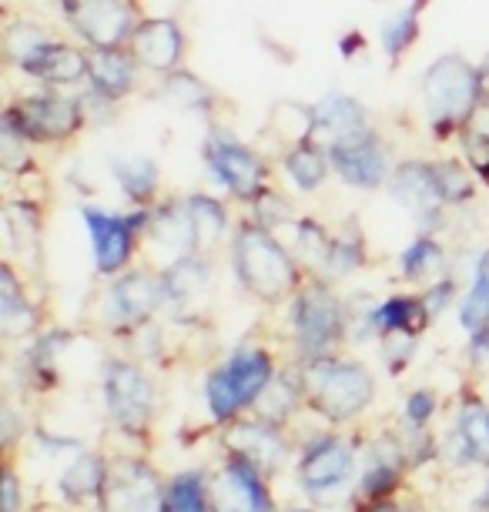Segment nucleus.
Masks as SVG:
<instances>
[{
	"label": "nucleus",
	"mask_w": 489,
	"mask_h": 512,
	"mask_svg": "<svg viewBox=\"0 0 489 512\" xmlns=\"http://www.w3.org/2000/svg\"><path fill=\"white\" fill-rule=\"evenodd\" d=\"M21 74L41 81L44 88H67V84L88 81L91 71V51H84L78 44H64V41H47L41 51H34L27 61L17 67Z\"/></svg>",
	"instance_id": "obj_21"
},
{
	"label": "nucleus",
	"mask_w": 489,
	"mask_h": 512,
	"mask_svg": "<svg viewBox=\"0 0 489 512\" xmlns=\"http://www.w3.org/2000/svg\"><path fill=\"white\" fill-rule=\"evenodd\" d=\"M469 355H473V362L489 359V325L476 328V332H469Z\"/></svg>",
	"instance_id": "obj_50"
},
{
	"label": "nucleus",
	"mask_w": 489,
	"mask_h": 512,
	"mask_svg": "<svg viewBox=\"0 0 489 512\" xmlns=\"http://www.w3.org/2000/svg\"><path fill=\"white\" fill-rule=\"evenodd\" d=\"M459 325L466 332H476V328L489 325V248L479 255V262L473 268V285L459 305Z\"/></svg>",
	"instance_id": "obj_41"
},
{
	"label": "nucleus",
	"mask_w": 489,
	"mask_h": 512,
	"mask_svg": "<svg viewBox=\"0 0 489 512\" xmlns=\"http://www.w3.org/2000/svg\"><path fill=\"white\" fill-rule=\"evenodd\" d=\"M128 51L145 71L165 77L178 71L181 57H185V31L175 17H145L134 27Z\"/></svg>",
	"instance_id": "obj_19"
},
{
	"label": "nucleus",
	"mask_w": 489,
	"mask_h": 512,
	"mask_svg": "<svg viewBox=\"0 0 489 512\" xmlns=\"http://www.w3.org/2000/svg\"><path fill=\"white\" fill-rule=\"evenodd\" d=\"M278 164H282L285 178L299 191H305V195L319 191L332 171L329 151H325V144L319 141H305V144H295V148H285L278 154Z\"/></svg>",
	"instance_id": "obj_28"
},
{
	"label": "nucleus",
	"mask_w": 489,
	"mask_h": 512,
	"mask_svg": "<svg viewBox=\"0 0 489 512\" xmlns=\"http://www.w3.org/2000/svg\"><path fill=\"white\" fill-rule=\"evenodd\" d=\"M265 134H272V141L278 148H295V144L315 141V114L312 104L302 101H275L268 111Z\"/></svg>",
	"instance_id": "obj_32"
},
{
	"label": "nucleus",
	"mask_w": 489,
	"mask_h": 512,
	"mask_svg": "<svg viewBox=\"0 0 489 512\" xmlns=\"http://www.w3.org/2000/svg\"><path fill=\"white\" fill-rule=\"evenodd\" d=\"M145 238L151 241V248L158 251V258L165 255V268L181 262V258H191V255H201V251H205L195 221H191L181 198L158 201V205L151 208V225H148Z\"/></svg>",
	"instance_id": "obj_20"
},
{
	"label": "nucleus",
	"mask_w": 489,
	"mask_h": 512,
	"mask_svg": "<svg viewBox=\"0 0 489 512\" xmlns=\"http://www.w3.org/2000/svg\"><path fill=\"white\" fill-rule=\"evenodd\" d=\"M289 512H312V509H289Z\"/></svg>",
	"instance_id": "obj_57"
},
{
	"label": "nucleus",
	"mask_w": 489,
	"mask_h": 512,
	"mask_svg": "<svg viewBox=\"0 0 489 512\" xmlns=\"http://www.w3.org/2000/svg\"><path fill=\"white\" fill-rule=\"evenodd\" d=\"M47 41H54L51 31L41 27L37 21H27V17H17L4 27V57L11 67H21L34 51H41Z\"/></svg>",
	"instance_id": "obj_42"
},
{
	"label": "nucleus",
	"mask_w": 489,
	"mask_h": 512,
	"mask_svg": "<svg viewBox=\"0 0 489 512\" xmlns=\"http://www.w3.org/2000/svg\"><path fill=\"white\" fill-rule=\"evenodd\" d=\"M312 114H315V141L319 144H332L339 138H349V134L372 128V114L366 104L342 91L322 94V101L312 104Z\"/></svg>",
	"instance_id": "obj_23"
},
{
	"label": "nucleus",
	"mask_w": 489,
	"mask_h": 512,
	"mask_svg": "<svg viewBox=\"0 0 489 512\" xmlns=\"http://www.w3.org/2000/svg\"><path fill=\"white\" fill-rule=\"evenodd\" d=\"M165 486L155 469L141 459H118L108 466V482L101 492L104 512H161Z\"/></svg>",
	"instance_id": "obj_17"
},
{
	"label": "nucleus",
	"mask_w": 489,
	"mask_h": 512,
	"mask_svg": "<svg viewBox=\"0 0 489 512\" xmlns=\"http://www.w3.org/2000/svg\"><path fill=\"white\" fill-rule=\"evenodd\" d=\"M188 208L191 221H195L201 245H218L228 235V208L225 201H218L215 195H185L181 198Z\"/></svg>",
	"instance_id": "obj_40"
},
{
	"label": "nucleus",
	"mask_w": 489,
	"mask_h": 512,
	"mask_svg": "<svg viewBox=\"0 0 489 512\" xmlns=\"http://www.w3.org/2000/svg\"><path fill=\"white\" fill-rule=\"evenodd\" d=\"M41 225V208H37L34 198H11L4 205V231L14 255L41 262Z\"/></svg>",
	"instance_id": "obj_29"
},
{
	"label": "nucleus",
	"mask_w": 489,
	"mask_h": 512,
	"mask_svg": "<svg viewBox=\"0 0 489 512\" xmlns=\"http://www.w3.org/2000/svg\"><path fill=\"white\" fill-rule=\"evenodd\" d=\"M252 221H258V225L268 228V231H275V228L289 225V221H299V218H295L292 201L285 198L282 191H272V188H268L262 198H255V201H252Z\"/></svg>",
	"instance_id": "obj_46"
},
{
	"label": "nucleus",
	"mask_w": 489,
	"mask_h": 512,
	"mask_svg": "<svg viewBox=\"0 0 489 512\" xmlns=\"http://www.w3.org/2000/svg\"><path fill=\"white\" fill-rule=\"evenodd\" d=\"M225 442H228V449H232V456L248 459L252 466L262 469L265 476L278 472L292 456V446H289V439H285L282 425L255 419V415H252V419L228 422Z\"/></svg>",
	"instance_id": "obj_18"
},
{
	"label": "nucleus",
	"mask_w": 489,
	"mask_h": 512,
	"mask_svg": "<svg viewBox=\"0 0 489 512\" xmlns=\"http://www.w3.org/2000/svg\"><path fill=\"white\" fill-rule=\"evenodd\" d=\"M232 268L238 285L268 305L285 302L305 285L299 258L275 238V231L262 228L252 218H245L232 231Z\"/></svg>",
	"instance_id": "obj_1"
},
{
	"label": "nucleus",
	"mask_w": 489,
	"mask_h": 512,
	"mask_svg": "<svg viewBox=\"0 0 489 512\" xmlns=\"http://www.w3.org/2000/svg\"><path fill=\"white\" fill-rule=\"evenodd\" d=\"M111 178L131 208H151L158 205L161 188V168L148 154H114L111 158Z\"/></svg>",
	"instance_id": "obj_25"
},
{
	"label": "nucleus",
	"mask_w": 489,
	"mask_h": 512,
	"mask_svg": "<svg viewBox=\"0 0 489 512\" xmlns=\"http://www.w3.org/2000/svg\"><path fill=\"white\" fill-rule=\"evenodd\" d=\"M201 158H205L208 178H212L215 185H222L228 195L235 201H242V205H252L255 198H262L268 191V178H272L268 161L255 148L238 141L235 134L212 131L205 138Z\"/></svg>",
	"instance_id": "obj_8"
},
{
	"label": "nucleus",
	"mask_w": 489,
	"mask_h": 512,
	"mask_svg": "<svg viewBox=\"0 0 489 512\" xmlns=\"http://www.w3.org/2000/svg\"><path fill=\"white\" fill-rule=\"evenodd\" d=\"M17 502H21V486H17V476L11 469L4 472V512H17Z\"/></svg>",
	"instance_id": "obj_51"
},
{
	"label": "nucleus",
	"mask_w": 489,
	"mask_h": 512,
	"mask_svg": "<svg viewBox=\"0 0 489 512\" xmlns=\"http://www.w3.org/2000/svg\"><path fill=\"white\" fill-rule=\"evenodd\" d=\"M275 379V359L258 345H238L228 359L208 372L205 402L215 422H235L242 412H252L258 395Z\"/></svg>",
	"instance_id": "obj_5"
},
{
	"label": "nucleus",
	"mask_w": 489,
	"mask_h": 512,
	"mask_svg": "<svg viewBox=\"0 0 489 512\" xmlns=\"http://www.w3.org/2000/svg\"><path fill=\"white\" fill-rule=\"evenodd\" d=\"M433 168H436V185H439V195L446 201V208H463L476 198L473 171H469L463 161L436 158Z\"/></svg>",
	"instance_id": "obj_43"
},
{
	"label": "nucleus",
	"mask_w": 489,
	"mask_h": 512,
	"mask_svg": "<svg viewBox=\"0 0 489 512\" xmlns=\"http://www.w3.org/2000/svg\"><path fill=\"white\" fill-rule=\"evenodd\" d=\"M212 512H275L268 476L242 456H232L208 479Z\"/></svg>",
	"instance_id": "obj_16"
},
{
	"label": "nucleus",
	"mask_w": 489,
	"mask_h": 512,
	"mask_svg": "<svg viewBox=\"0 0 489 512\" xmlns=\"http://www.w3.org/2000/svg\"><path fill=\"white\" fill-rule=\"evenodd\" d=\"M429 325H433V315H429L423 295H392L386 302L366 308V325H362L359 338H369V335L382 338V335H396V332L423 335Z\"/></svg>",
	"instance_id": "obj_22"
},
{
	"label": "nucleus",
	"mask_w": 489,
	"mask_h": 512,
	"mask_svg": "<svg viewBox=\"0 0 489 512\" xmlns=\"http://www.w3.org/2000/svg\"><path fill=\"white\" fill-rule=\"evenodd\" d=\"M476 506H479V509H489V489H486V499H479Z\"/></svg>",
	"instance_id": "obj_56"
},
{
	"label": "nucleus",
	"mask_w": 489,
	"mask_h": 512,
	"mask_svg": "<svg viewBox=\"0 0 489 512\" xmlns=\"http://www.w3.org/2000/svg\"><path fill=\"white\" fill-rule=\"evenodd\" d=\"M386 191L399 208H406L409 215L419 221V228H423L426 235H433V231L446 225L449 208L443 195H439L433 161H423V158L399 161L396 168H392Z\"/></svg>",
	"instance_id": "obj_14"
},
{
	"label": "nucleus",
	"mask_w": 489,
	"mask_h": 512,
	"mask_svg": "<svg viewBox=\"0 0 489 512\" xmlns=\"http://www.w3.org/2000/svg\"><path fill=\"white\" fill-rule=\"evenodd\" d=\"M349 318V308L329 282H322V278L305 282L289 305V325L299 359L312 362L332 355L342 345V338L349 335Z\"/></svg>",
	"instance_id": "obj_4"
},
{
	"label": "nucleus",
	"mask_w": 489,
	"mask_h": 512,
	"mask_svg": "<svg viewBox=\"0 0 489 512\" xmlns=\"http://www.w3.org/2000/svg\"><path fill=\"white\" fill-rule=\"evenodd\" d=\"M419 94H423V108L436 138H453V134H463L469 114L476 111L486 91L479 81V67L469 64L463 54H439L426 67Z\"/></svg>",
	"instance_id": "obj_3"
},
{
	"label": "nucleus",
	"mask_w": 489,
	"mask_h": 512,
	"mask_svg": "<svg viewBox=\"0 0 489 512\" xmlns=\"http://www.w3.org/2000/svg\"><path fill=\"white\" fill-rule=\"evenodd\" d=\"M463 134H466V138H476V141H486L489 144V94H483V98H479L476 111L469 114Z\"/></svg>",
	"instance_id": "obj_49"
},
{
	"label": "nucleus",
	"mask_w": 489,
	"mask_h": 512,
	"mask_svg": "<svg viewBox=\"0 0 489 512\" xmlns=\"http://www.w3.org/2000/svg\"><path fill=\"white\" fill-rule=\"evenodd\" d=\"M429 0H406L399 11H392L386 21H382L379 31V47L386 54V61L396 67L402 57H406L419 41V31H423V11Z\"/></svg>",
	"instance_id": "obj_27"
},
{
	"label": "nucleus",
	"mask_w": 489,
	"mask_h": 512,
	"mask_svg": "<svg viewBox=\"0 0 489 512\" xmlns=\"http://www.w3.org/2000/svg\"><path fill=\"white\" fill-rule=\"evenodd\" d=\"M0 328L7 338H24L37 328V308L27 302V292L14 265H0Z\"/></svg>",
	"instance_id": "obj_30"
},
{
	"label": "nucleus",
	"mask_w": 489,
	"mask_h": 512,
	"mask_svg": "<svg viewBox=\"0 0 489 512\" xmlns=\"http://www.w3.org/2000/svg\"><path fill=\"white\" fill-rule=\"evenodd\" d=\"M299 402H305V385H302V365L299 369H285L275 372V379L268 382V389L258 395V402L252 405L255 419H265L272 425H285L289 415H295Z\"/></svg>",
	"instance_id": "obj_31"
},
{
	"label": "nucleus",
	"mask_w": 489,
	"mask_h": 512,
	"mask_svg": "<svg viewBox=\"0 0 489 512\" xmlns=\"http://www.w3.org/2000/svg\"><path fill=\"white\" fill-rule=\"evenodd\" d=\"M67 342H71V335H67V332H47V335L37 338L31 349H27V355H24L27 372H31V379L41 385V389H47V385L54 382L57 359H61Z\"/></svg>",
	"instance_id": "obj_44"
},
{
	"label": "nucleus",
	"mask_w": 489,
	"mask_h": 512,
	"mask_svg": "<svg viewBox=\"0 0 489 512\" xmlns=\"http://www.w3.org/2000/svg\"><path fill=\"white\" fill-rule=\"evenodd\" d=\"M158 94L168 104H175L178 111H188V114H212L218 108V94L212 84H205L191 71H181V67L161 77Z\"/></svg>",
	"instance_id": "obj_33"
},
{
	"label": "nucleus",
	"mask_w": 489,
	"mask_h": 512,
	"mask_svg": "<svg viewBox=\"0 0 489 512\" xmlns=\"http://www.w3.org/2000/svg\"><path fill=\"white\" fill-rule=\"evenodd\" d=\"M11 108L21 118V128L34 144H64L84 128L81 98H67L57 88H41L34 94L11 101Z\"/></svg>",
	"instance_id": "obj_13"
},
{
	"label": "nucleus",
	"mask_w": 489,
	"mask_h": 512,
	"mask_svg": "<svg viewBox=\"0 0 489 512\" xmlns=\"http://www.w3.org/2000/svg\"><path fill=\"white\" fill-rule=\"evenodd\" d=\"M406 452L402 446H396L392 439H376L372 442V462L369 469L362 472L359 479V492L366 502H382L389 499L392 492L399 489L402 472H406Z\"/></svg>",
	"instance_id": "obj_26"
},
{
	"label": "nucleus",
	"mask_w": 489,
	"mask_h": 512,
	"mask_svg": "<svg viewBox=\"0 0 489 512\" xmlns=\"http://www.w3.org/2000/svg\"><path fill=\"white\" fill-rule=\"evenodd\" d=\"M456 442L469 462L489 466V405L476 395H466L456 415Z\"/></svg>",
	"instance_id": "obj_34"
},
{
	"label": "nucleus",
	"mask_w": 489,
	"mask_h": 512,
	"mask_svg": "<svg viewBox=\"0 0 489 512\" xmlns=\"http://www.w3.org/2000/svg\"><path fill=\"white\" fill-rule=\"evenodd\" d=\"M332 161V171L339 175L349 188L359 191H376L389 185L392 175V154L389 144L382 141V134L376 128L349 134L332 144H325Z\"/></svg>",
	"instance_id": "obj_12"
},
{
	"label": "nucleus",
	"mask_w": 489,
	"mask_h": 512,
	"mask_svg": "<svg viewBox=\"0 0 489 512\" xmlns=\"http://www.w3.org/2000/svg\"><path fill=\"white\" fill-rule=\"evenodd\" d=\"M151 208H134V211H124V215L121 211L98 208V205L78 208L84 228H88V238H91L94 272L101 278H114V275L128 272L134 248H138V241L148 235Z\"/></svg>",
	"instance_id": "obj_6"
},
{
	"label": "nucleus",
	"mask_w": 489,
	"mask_h": 512,
	"mask_svg": "<svg viewBox=\"0 0 489 512\" xmlns=\"http://www.w3.org/2000/svg\"><path fill=\"white\" fill-rule=\"evenodd\" d=\"M329 245H332V235L322 221H315V218L295 221V248H299V255L305 262H312L319 272H322L325 258H329Z\"/></svg>",
	"instance_id": "obj_45"
},
{
	"label": "nucleus",
	"mask_w": 489,
	"mask_h": 512,
	"mask_svg": "<svg viewBox=\"0 0 489 512\" xmlns=\"http://www.w3.org/2000/svg\"><path fill=\"white\" fill-rule=\"evenodd\" d=\"M161 512H212V496H208L205 472L188 469L165 482V499Z\"/></svg>",
	"instance_id": "obj_38"
},
{
	"label": "nucleus",
	"mask_w": 489,
	"mask_h": 512,
	"mask_svg": "<svg viewBox=\"0 0 489 512\" xmlns=\"http://www.w3.org/2000/svg\"><path fill=\"white\" fill-rule=\"evenodd\" d=\"M399 275L416 285H433L436 278L446 275V251L433 235H419L409 248L399 255Z\"/></svg>",
	"instance_id": "obj_35"
},
{
	"label": "nucleus",
	"mask_w": 489,
	"mask_h": 512,
	"mask_svg": "<svg viewBox=\"0 0 489 512\" xmlns=\"http://www.w3.org/2000/svg\"><path fill=\"white\" fill-rule=\"evenodd\" d=\"M356 482V449L339 436H319L299 456V486L312 502H339Z\"/></svg>",
	"instance_id": "obj_10"
},
{
	"label": "nucleus",
	"mask_w": 489,
	"mask_h": 512,
	"mask_svg": "<svg viewBox=\"0 0 489 512\" xmlns=\"http://www.w3.org/2000/svg\"><path fill=\"white\" fill-rule=\"evenodd\" d=\"M436 392L433 389H416L406 395V405H402V419H406L409 429H429V422H433L436 415Z\"/></svg>",
	"instance_id": "obj_47"
},
{
	"label": "nucleus",
	"mask_w": 489,
	"mask_h": 512,
	"mask_svg": "<svg viewBox=\"0 0 489 512\" xmlns=\"http://www.w3.org/2000/svg\"><path fill=\"white\" fill-rule=\"evenodd\" d=\"M359 51H366V37H362L359 31H349V34H342V41H339V54L342 57H356Z\"/></svg>",
	"instance_id": "obj_52"
},
{
	"label": "nucleus",
	"mask_w": 489,
	"mask_h": 512,
	"mask_svg": "<svg viewBox=\"0 0 489 512\" xmlns=\"http://www.w3.org/2000/svg\"><path fill=\"white\" fill-rule=\"evenodd\" d=\"M104 482H108V466H104L101 456H81L74 459V466L64 469L61 476V492L71 502H84V499H94L104 492Z\"/></svg>",
	"instance_id": "obj_39"
},
{
	"label": "nucleus",
	"mask_w": 489,
	"mask_h": 512,
	"mask_svg": "<svg viewBox=\"0 0 489 512\" xmlns=\"http://www.w3.org/2000/svg\"><path fill=\"white\" fill-rule=\"evenodd\" d=\"M31 138H27V131L21 128V118H17V111L7 104L4 111H0V168L7 171V175L21 178L31 171Z\"/></svg>",
	"instance_id": "obj_37"
},
{
	"label": "nucleus",
	"mask_w": 489,
	"mask_h": 512,
	"mask_svg": "<svg viewBox=\"0 0 489 512\" xmlns=\"http://www.w3.org/2000/svg\"><path fill=\"white\" fill-rule=\"evenodd\" d=\"M158 278H161V308H168L181 322H195L198 315H205L212 308L215 275H212V262L205 255L181 258V262L161 268Z\"/></svg>",
	"instance_id": "obj_15"
},
{
	"label": "nucleus",
	"mask_w": 489,
	"mask_h": 512,
	"mask_svg": "<svg viewBox=\"0 0 489 512\" xmlns=\"http://www.w3.org/2000/svg\"><path fill=\"white\" fill-rule=\"evenodd\" d=\"M138 61L128 47H111V51H91V71L88 88H94L101 98L121 104L138 88Z\"/></svg>",
	"instance_id": "obj_24"
},
{
	"label": "nucleus",
	"mask_w": 489,
	"mask_h": 512,
	"mask_svg": "<svg viewBox=\"0 0 489 512\" xmlns=\"http://www.w3.org/2000/svg\"><path fill=\"white\" fill-rule=\"evenodd\" d=\"M362 262H366V235H362L359 221L349 218L342 225L339 235H332L329 258H325V265H322L319 275H325V278L352 275V272H359Z\"/></svg>",
	"instance_id": "obj_36"
},
{
	"label": "nucleus",
	"mask_w": 489,
	"mask_h": 512,
	"mask_svg": "<svg viewBox=\"0 0 489 512\" xmlns=\"http://www.w3.org/2000/svg\"><path fill=\"white\" fill-rule=\"evenodd\" d=\"M423 298H426V308H429V315H433V322L439 315L446 312V308H453V298H456V282L449 275H443V278H436L433 285L426 288L423 292Z\"/></svg>",
	"instance_id": "obj_48"
},
{
	"label": "nucleus",
	"mask_w": 489,
	"mask_h": 512,
	"mask_svg": "<svg viewBox=\"0 0 489 512\" xmlns=\"http://www.w3.org/2000/svg\"><path fill=\"white\" fill-rule=\"evenodd\" d=\"M302 365V385H305V405L322 415L325 422L342 425L362 415L376 399V379L362 362L352 359H325L299 362Z\"/></svg>",
	"instance_id": "obj_2"
},
{
	"label": "nucleus",
	"mask_w": 489,
	"mask_h": 512,
	"mask_svg": "<svg viewBox=\"0 0 489 512\" xmlns=\"http://www.w3.org/2000/svg\"><path fill=\"white\" fill-rule=\"evenodd\" d=\"M362 512H419L416 506H406V502H389V499H382V502H369Z\"/></svg>",
	"instance_id": "obj_53"
},
{
	"label": "nucleus",
	"mask_w": 489,
	"mask_h": 512,
	"mask_svg": "<svg viewBox=\"0 0 489 512\" xmlns=\"http://www.w3.org/2000/svg\"><path fill=\"white\" fill-rule=\"evenodd\" d=\"M61 11L88 51L128 47L134 27L145 21L138 0H61Z\"/></svg>",
	"instance_id": "obj_9"
},
{
	"label": "nucleus",
	"mask_w": 489,
	"mask_h": 512,
	"mask_svg": "<svg viewBox=\"0 0 489 512\" xmlns=\"http://www.w3.org/2000/svg\"><path fill=\"white\" fill-rule=\"evenodd\" d=\"M161 308V278L145 268L114 275L101 295V325L118 335L145 328Z\"/></svg>",
	"instance_id": "obj_11"
},
{
	"label": "nucleus",
	"mask_w": 489,
	"mask_h": 512,
	"mask_svg": "<svg viewBox=\"0 0 489 512\" xmlns=\"http://www.w3.org/2000/svg\"><path fill=\"white\" fill-rule=\"evenodd\" d=\"M4 442L7 446L14 442V412L11 409H4Z\"/></svg>",
	"instance_id": "obj_54"
},
{
	"label": "nucleus",
	"mask_w": 489,
	"mask_h": 512,
	"mask_svg": "<svg viewBox=\"0 0 489 512\" xmlns=\"http://www.w3.org/2000/svg\"><path fill=\"white\" fill-rule=\"evenodd\" d=\"M101 395L108 419L118 432L131 439H141L148 432L151 419H155V382L148 379V372L134 362L108 359L101 372Z\"/></svg>",
	"instance_id": "obj_7"
},
{
	"label": "nucleus",
	"mask_w": 489,
	"mask_h": 512,
	"mask_svg": "<svg viewBox=\"0 0 489 512\" xmlns=\"http://www.w3.org/2000/svg\"><path fill=\"white\" fill-rule=\"evenodd\" d=\"M479 81H483V91L489 94V54L483 57V64H479Z\"/></svg>",
	"instance_id": "obj_55"
}]
</instances>
